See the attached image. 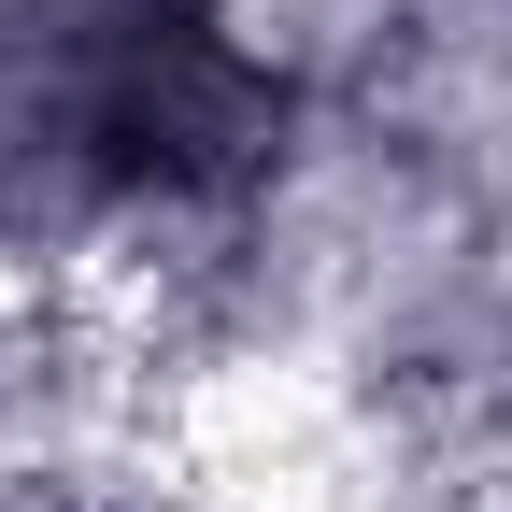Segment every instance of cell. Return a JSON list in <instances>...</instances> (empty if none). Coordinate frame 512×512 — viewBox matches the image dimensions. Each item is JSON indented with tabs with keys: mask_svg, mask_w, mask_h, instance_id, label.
Masks as SVG:
<instances>
[{
	"mask_svg": "<svg viewBox=\"0 0 512 512\" xmlns=\"http://www.w3.org/2000/svg\"><path fill=\"white\" fill-rule=\"evenodd\" d=\"M29 128L72 185L185 200L256 171L285 128V86L200 15V0H43L29 15Z\"/></svg>",
	"mask_w": 512,
	"mask_h": 512,
	"instance_id": "cell-1",
	"label": "cell"
}]
</instances>
